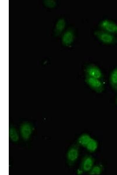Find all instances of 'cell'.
Returning a JSON list of instances; mask_svg holds the SVG:
<instances>
[{
    "label": "cell",
    "mask_w": 117,
    "mask_h": 175,
    "mask_svg": "<svg viewBox=\"0 0 117 175\" xmlns=\"http://www.w3.org/2000/svg\"><path fill=\"white\" fill-rule=\"evenodd\" d=\"M85 81L87 85L97 93H101L104 90V85L100 79L85 75Z\"/></svg>",
    "instance_id": "1"
},
{
    "label": "cell",
    "mask_w": 117,
    "mask_h": 175,
    "mask_svg": "<svg viewBox=\"0 0 117 175\" xmlns=\"http://www.w3.org/2000/svg\"><path fill=\"white\" fill-rule=\"evenodd\" d=\"M94 34L99 41L106 44H112L115 41V38L112 34L103 30L96 31Z\"/></svg>",
    "instance_id": "2"
},
{
    "label": "cell",
    "mask_w": 117,
    "mask_h": 175,
    "mask_svg": "<svg viewBox=\"0 0 117 175\" xmlns=\"http://www.w3.org/2000/svg\"><path fill=\"white\" fill-rule=\"evenodd\" d=\"M85 75L89 76L101 80L103 78V74L100 69L97 66L90 64L85 69Z\"/></svg>",
    "instance_id": "3"
},
{
    "label": "cell",
    "mask_w": 117,
    "mask_h": 175,
    "mask_svg": "<svg viewBox=\"0 0 117 175\" xmlns=\"http://www.w3.org/2000/svg\"><path fill=\"white\" fill-rule=\"evenodd\" d=\"M99 26L102 30L111 34L117 33V24L109 20H103Z\"/></svg>",
    "instance_id": "4"
},
{
    "label": "cell",
    "mask_w": 117,
    "mask_h": 175,
    "mask_svg": "<svg viewBox=\"0 0 117 175\" xmlns=\"http://www.w3.org/2000/svg\"><path fill=\"white\" fill-rule=\"evenodd\" d=\"M79 149L77 145H73L69 149L67 154L68 161L70 165L74 164L78 159Z\"/></svg>",
    "instance_id": "5"
},
{
    "label": "cell",
    "mask_w": 117,
    "mask_h": 175,
    "mask_svg": "<svg viewBox=\"0 0 117 175\" xmlns=\"http://www.w3.org/2000/svg\"><path fill=\"white\" fill-rule=\"evenodd\" d=\"M74 37V34L73 31L71 29H68L64 32L62 36V43L65 46H70L73 43Z\"/></svg>",
    "instance_id": "6"
},
{
    "label": "cell",
    "mask_w": 117,
    "mask_h": 175,
    "mask_svg": "<svg viewBox=\"0 0 117 175\" xmlns=\"http://www.w3.org/2000/svg\"><path fill=\"white\" fill-rule=\"evenodd\" d=\"M94 160L91 156H85L82 160L81 168L85 172H89L93 166Z\"/></svg>",
    "instance_id": "7"
},
{
    "label": "cell",
    "mask_w": 117,
    "mask_h": 175,
    "mask_svg": "<svg viewBox=\"0 0 117 175\" xmlns=\"http://www.w3.org/2000/svg\"><path fill=\"white\" fill-rule=\"evenodd\" d=\"M66 25V22L64 19L61 18L59 19L55 25L54 30L55 35L58 36L61 34L65 29Z\"/></svg>",
    "instance_id": "8"
},
{
    "label": "cell",
    "mask_w": 117,
    "mask_h": 175,
    "mask_svg": "<svg viewBox=\"0 0 117 175\" xmlns=\"http://www.w3.org/2000/svg\"><path fill=\"white\" fill-rule=\"evenodd\" d=\"M20 131L22 137L24 139H27L29 138L31 134L32 127L29 124H25L22 125Z\"/></svg>",
    "instance_id": "9"
},
{
    "label": "cell",
    "mask_w": 117,
    "mask_h": 175,
    "mask_svg": "<svg viewBox=\"0 0 117 175\" xmlns=\"http://www.w3.org/2000/svg\"><path fill=\"white\" fill-rule=\"evenodd\" d=\"M109 82L112 88L117 90V67L111 72L109 77Z\"/></svg>",
    "instance_id": "10"
},
{
    "label": "cell",
    "mask_w": 117,
    "mask_h": 175,
    "mask_svg": "<svg viewBox=\"0 0 117 175\" xmlns=\"http://www.w3.org/2000/svg\"><path fill=\"white\" fill-rule=\"evenodd\" d=\"M91 138L89 134H83L80 136L78 138V143L81 146L85 147Z\"/></svg>",
    "instance_id": "11"
},
{
    "label": "cell",
    "mask_w": 117,
    "mask_h": 175,
    "mask_svg": "<svg viewBox=\"0 0 117 175\" xmlns=\"http://www.w3.org/2000/svg\"><path fill=\"white\" fill-rule=\"evenodd\" d=\"M97 147L98 143L97 141L92 138L85 147L87 150L90 152H93L95 151Z\"/></svg>",
    "instance_id": "12"
},
{
    "label": "cell",
    "mask_w": 117,
    "mask_h": 175,
    "mask_svg": "<svg viewBox=\"0 0 117 175\" xmlns=\"http://www.w3.org/2000/svg\"><path fill=\"white\" fill-rule=\"evenodd\" d=\"M102 170V167L101 165L93 166L89 172V174L90 175H99L101 173Z\"/></svg>",
    "instance_id": "13"
},
{
    "label": "cell",
    "mask_w": 117,
    "mask_h": 175,
    "mask_svg": "<svg viewBox=\"0 0 117 175\" xmlns=\"http://www.w3.org/2000/svg\"><path fill=\"white\" fill-rule=\"evenodd\" d=\"M9 135L11 139L14 141H17L18 139V135L16 130L13 128L10 129Z\"/></svg>",
    "instance_id": "14"
},
{
    "label": "cell",
    "mask_w": 117,
    "mask_h": 175,
    "mask_svg": "<svg viewBox=\"0 0 117 175\" xmlns=\"http://www.w3.org/2000/svg\"><path fill=\"white\" fill-rule=\"evenodd\" d=\"M44 5L46 7L52 8H54L56 6V2L53 0H45L43 1Z\"/></svg>",
    "instance_id": "15"
},
{
    "label": "cell",
    "mask_w": 117,
    "mask_h": 175,
    "mask_svg": "<svg viewBox=\"0 0 117 175\" xmlns=\"http://www.w3.org/2000/svg\"><path fill=\"white\" fill-rule=\"evenodd\" d=\"M77 174L79 175H81L83 174L84 171L82 170V169L81 168V169H78L77 171Z\"/></svg>",
    "instance_id": "16"
},
{
    "label": "cell",
    "mask_w": 117,
    "mask_h": 175,
    "mask_svg": "<svg viewBox=\"0 0 117 175\" xmlns=\"http://www.w3.org/2000/svg\"><path fill=\"white\" fill-rule=\"evenodd\" d=\"M116 102H117V98L116 99Z\"/></svg>",
    "instance_id": "17"
}]
</instances>
